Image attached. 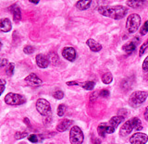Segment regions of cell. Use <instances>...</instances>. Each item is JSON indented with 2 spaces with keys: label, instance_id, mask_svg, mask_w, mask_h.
<instances>
[{
  "label": "cell",
  "instance_id": "6da1fadb",
  "mask_svg": "<svg viewBox=\"0 0 148 144\" xmlns=\"http://www.w3.org/2000/svg\"><path fill=\"white\" fill-rule=\"evenodd\" d=\"M97 10L101 15L114 20H120L128 13V9L123 6H101Z\"/></svg>",
  "mask_w": 148,
  "mask_h": 144
},
{
  "label": "cell",
  "instance_id": "7a4b0ae2",
  "mask_svg": "<svg viewBox=\"0 0 148 144\" xmlns=\"http://www.w3.org/2000/svg\"><path fill=\"white\" fill-rule=\"evenodd\" d=\"M148 97L147 91H134L131 94L129 98V104L132 107H139Z\"/></svg>",
  "mask_w": 148,
  "mask_h": 144
},
{
  "label": "cell",
  "instance_id": "3957f363",
  "mask_svg": "<svg viewBox=\"0 0 148 144\" xmlns=\"http://www.w3.org/2000/svg\"><path fill=\"white\" fill-rule=\"evenodd\" d=\"M141 25V17L138 14L134 13L127 18L126 29L130 33H134Z\"/></svg>",
  "mask_w": 148,
  "mask_h": 144
},
{
  "label": "cell",
  "instance_id": "277c9868",
  "mask_svg": "<svg viewBox=\"0 0 148 144\" xmlns=\"http://www.w3.org/2000/svg\"><path fill=\"white\" fill-rule=\"evenodd\" d=\"M5 103L9 105H21L26 103V99L24 96L18 93H13L9 92L4 98Z\"/></svg>",
  "mask_w": 148,
  "mask_h": 144
},
{
  "label": "cell",
  "instance_id": "5b68a950",
  "mask_svg": "<svg viewBox=\"0 0 148 144\" xmlns=\"http://www.w3.org/2000/svg\"><path fill=\"white\" fill-rule=\"evenodd\" d=\"M84 140V136L82 129L78 126H73L69 131V141L71 144H82Z\"/></svg>",
  "mask_w": 148,
  "mask_h": 144
},
{
  "label": "cell",
  "instance_id": "8992f818",
  "mask_svg": "<svg viewBox=\"0 0 148 144\" xmlns=\"http://www.w3.org/2000/svg\"><path fill=\"white\" fill-rule=\"evenodd\" d=\"M36 109L39 112L40 115L44 117H50L51 115V105L49 102L45 99H38L36 102Z\"/></svg>",
  "mask_w": 148,
  "mask_h": 144
},
{
  "label": "cell",
  "instance_id": "52a82bcc",
  "mask_svg": "<svg viewBox=\"0 0 148 144\" xmlns=\"http://www.w3.org/2000/svg\"><path fill=\"white\" fill-rule=\"evenodd\" d=\"M147 141L148 136L142 132H137L130 138V142L132 144H145Z\"/></svg>",
  "mask_w": 148,
  "mask_h": 144
},
{
  "label": "cell",
  "instance_id": "ba28073f",
  "mask_svg": "<svg viewBox=\"0 0 148 144\" xmlns=\"http://www.w3.org/2000/svg\"><path fill=\"white\" fill-rule=\"evenodd\" d=\"M115 128L112 127L109 123H101L97 128V132L101 137H105L106 134H111L115 131Z\"/></svg>",
  "mask_w": 148,
  "mask_h": 144
},
{
  "label": "cell",
  "instance_id": "9c48e42d",
  "mask_svg": "<svg viewBox=\"0 0 148 144\" xmlns=\"http://www.w3.org/2000/svg\"><path fill=\"white\" fill-rule=\"evenodd\" d=\"M62 55L65 59L73 62L76 59V51L73 47H65L62 50Z\"/></svg>",
  "mask_w": 148,
  "mask_h": 144
},
{
  "label": "cell",
  "instance_id": "30bf717a",
  "mask_svg": "<svg viewBox=\"0 0 148 144\" xmlns=\"http://www.w3.org/2000/svg\"><path fill=\"white\" fill-rule=\"evenodd\" d=\"M36 64L37 66L41 68H46L48 67V65L50 64L49 62V59H48V57L47 55H42V54H39L36 55Z\"/></svg>",
  "mask_w": 148,
  "mask_h": 144
},
{
  "label": "cell",
  "instance_id": "8fae6325",
  "mask_svg": "<svg viewBox=\"0 0 148 144\" xmlns=\"http://www.w3.org/2000/svg\"><path fill=\"white\" fill-rule=\"evenodd\" d=\"M133 130V127L132 125V122H131V119L128 120V121L125 122L122 127L120 128L119 129V135L121 137H127L129 134H131V132Z\"/></svg>",
  "mask_w": 148,
  "mask_h": 144
},
{
  "label": "cell",
  "instance_id": "7c38bea8",
  "mask_svg": "<svg viewBox=\"0 0 148 144\" xmlns=\"http://www.w3.org/2000/svg\"><path fill=\"white\" fill-rule=\"evenodd\" d=\"M25 81L31 86H39L43 83L41 78L37 75H35L34 73H32V74H30V75H28L25 78Z\"/></svg>",
  "mask_w": 148,
  "mask_h": 144
},
{
  "label": "cell",
  "instance_id": "4fadbf2b",
  "mask_svg": "<svg viewBox=\"0 0 148 144\" xmlns=\"http://www.w3.org/2000/svg\"><path fill=\"white\" fill-rule=\"evenodd\" d=\"M8 10L11 12V14L13 15V18L15 21L20 20L21 18V11L20 7L18 6L17 4H13L12 6H10L8 8Z\"/></svg>",
  "mask_w": 148,
  "mask_h": 144
},
{
  "label": "cell",
  "instance_id": "5bb4252c",
  "mask_svg": "<svg viewBox=\"0 0 148 144\" xmlns=\"http://www.w3.org/2000/svg\"><path fill=\"white\" fill-rule=\"evenodd\" d=\"M72 124H73L72 120H71V119H64V120H62V121L58 125L57 130L59 131V132H64V131H66Z\"/></svg>",
  "mask_w": 148,
  "mask_h": 144
},
{
  "label": "cell",
  "instance_id": "9a60e30c",
  "mask_svg": "<svg viewBox=\"0 0 148 144\" xmlns=\"http://www.w3.org/2000/svg\"><path fill=\"white\" fill-rule=\"evenodd\" d=\"M86 44L92 52H99L102 49V45L99 43H97L96 41H95L94 39H88L86 41Z\"/></svg>",
  "mask_w": 148,
  "mask_h": 144
},
{
  "label": "cell",
  "instance_id": "2e32d148",
  "mask_svg": "<svg viewBox=\"0 0 148 144\" xmlns=\"http://www.w3.org/2000/svg\"><path fill=\"white\" fill-rule=\"evenodd\" d=\"M0 27H1V31L3 32H8L11 30V22L8 18H2L0 20Z\"/></svg>",
  "mask_w": 148,
  "mask_h": 144
},
{
  "label": "cell",
  "instance_id": "e0dca14e",
  "mask_svg": "<svg viewBox=\"0 0 148 144\" xmlns=\"http://www.w3.org/2000/svg\"><path fill=\"white\" fill-rule=\"evenodd\" d=\"M145 4V0H130V1H127V3H126L128 7H131L132 8H141Z\"/></svg>",
  "mask_w": 148,
  "mask_h": 144
},
{
  "label": "cell",
  "instance_id": "ac0fdd59",
  "mask_svg": "<svg viewBox=\"0 0 148 144\" xmlns=\"http://www.w3.org/2000/svg\"><path fill=\"white\" fill-rule=\"evenodd\" d=\"M92 1L90 0H79L76 3V8H79L80 10H85L90 7Z\"/></svg>",
  "mask_w": 148,
  "mask_h": 144
},
{
  "label": "cell",
  "instance_id": "d6986e66",
  "mask_svg": "<svg viewBox=\"0 0 148 144\" xmlns=\"http://www.w3.org/2000/svg\"><path fill=\"white\" fill-rule=\"evenodd\" d=\"M124 120V117H120V115H115V117H111L110 120H109V124L111 125L112 127H114L115 128H117L119 125Z\"/></svg>",
  "mask_w": 148,
  "mask_h": 144
},
{
  "label": "cell",
  "instance_id": "ffe728a7",
  "mask_svg": "<svg viewBox=\"0 0 148 144\" xmlns=\"http://www.w3.org/2000/svg\"><path fill=\"white\" fill-rule=\"evenodd\" d=\"M136 48V44H135V42H130V43L126 44H124L122 46V49L123 51H125V52H127V53H131L132 52V51H134Z\"/></svg>",
  "mask_w": 148,
  "mask_h": 144
},
{
  "label": "cell",
  "instance_id": "44dd1931",
  "mask_svg": "<svg viewBox=\"0 0 148 144\" xmlns=\"http://www.w3.org/2000/svg\"><path fill=\"white\" fill-rule=\"evenodd\" d=\"M131 122H132V127H133V129H135V130H141V129L143 128L142 122H141V120L139 119L138 117L132 118Z\"/></svg>",
  "mask_w": 148,
  "mask_h": 144
},
{
  "label": "cell",
  "instance_id": "7402d4cb",
  "mask_svg": "<svg viewBox=\"0 0 148 144\" xmlns=\"http://www.w3.org/2000/svg\"><path fill=\"white\" fill-rule=\"evenodd\" d=\"M113 81V76L110 72H106L105 73L103 76H102V81H103L105 84H109Z\"/></svg>",
  "mask_w": 148,
  "mask_h": 144
},
{
  "label": "cell",
  "instance_id": "603a6c76",
  "mask_svg": "<svg viewBox=\"0 0 148 144\" xmlns=\"http://www.w3.org/2000/svg\"><path fill=\"white\" fill-rule=\"evenodd\" d=\"M95 83L94 81H85L83 83H81V86L86 91H92L95 88Z\"/></svg>",
  "mask_w": 148,
  "mask_h": 144
},
{
  "label": "cell",
  "instance_id": "cb8c5ba5",
  "mask_svg": "<svg viewBox=\"0 0 148 144\" xmlns=\"http://www.w3.org/2000/svg\"><path fill=\"white\" fill-rule=\"evenodd\" d=\"M48 59H49V62L50 64H52V65H56L58 63V55L57 54H55V53H50L48 55Z\"/></svg>",
  "mask_w": 148,
  "mask_h": 144
},
{
  "label": "cell",
  "instance_id": "d4e9b609",
  "mask_svg": "<svg viewBox=\"0 0 148 144\" xmlns=\"http://www.w3.org/2000/svg\"><path fill=\"white\" fill-rule=\"evenodd\" d=\"M14 68H15V65H14V63H9L6 67V72H7V74L8 76H12L13 75Z\"/></svg>",
  "mask_w": 148,
  "mask_h": 144
},
{
  "label": "cell",
  "instance_id": "484cf974",
  "mask_svg": "<svg viewBox=\"0 0 148 144\" xmlns=\"http://www.w3.org/2000/svg\"><path fill=\"white\" fill-rule=\"evenodd\" d=\"M66 105L65 104H59L58 107V117H63L65 112H66Z\"/></svg>",
  "mask_w": 148,
  "mask_h": 144
},
{
  "label": "cell",
  "instance_id": "4316f807",
  "mask_svg": "<svg viewBox=\"0 0 148 144\" xmlns=\"http://www.w3.org/2000/svg\"><path fill=\"white\" fill-rule=\"evenodd\" d=\"M148 32V20H146L145 23H143V25L142 26L141 30H140V33L142 35H145Z\"/></svg>",
  "mask_w": 148,
  "mask_h": 144
},
{
  "label": "cell",
  "instance_id": "83f0119b",
  "mask_svg": "<svg viewBox=\"0 0 148 144\" xmlns=\"http://www.w3.org/2000/svg\"><path fill=\"white\" fill-rule=\"evenodd\" d=\"M53 97L57 99V100H61L63 97H64V93H63V91H60V90L56 91L54 93H53Z\"/></svg>",
  "mask_w": 148,
  "mask_h": 144
},
{
  "label": "cell",
  "instance_id": "f1b7e54d",
  "mask_svg": "<svg viewBox=\"0 0 148 144\" xmlns=\"http://www.w3.org/2000/svg\"><path fill=\"white\" fill-rule=\"evenodd\" d=\"M147 47H148V39L141 45L140 51H139V55H140V57H142V55H143V53H145V49H146Z\"/></svg>",
  "mask_w": 148,
  "mask_h": 144
},
{
  "label": "cell",
  "instance_id": "f546056e",
  "mask_svg": "<svg viewBox=\"0 0 148 144\" xmlns=\"http://www.w3.org/2000/svg\"><path fill=\"white\" fill-rule=\"evenodd\" d=\"M34 50L35 48L34 47V46H32V45H26L24 49H23V52H24L25 54L27 55H30V54H32L34 52Z\"/></svg>",
  "mask_w": 148,
  "mask_h": 144
},
{
  "label": "cell",
  "instance_id": "4dcf8cb0",
  "mask_svg": "<svg viewBox=\"0 0 148 144\" xmlns=\"http://www.w3.org/2000/svg\"><path fill=\"white\" fill-rule=\"evenodd\" d=\"M26 136H27L26 132H17L15 134V139L16 140H21V139L25 138Z\"/></svg>",
  "mask_w": 148,
  "mask_h": 144
},
{
  "label": "cell",
  "instance_id": "1f68e13d",
  "mask_svg": "<svg viewBox=\"0 0 148 144\" xmlns=\"http://www.w3.org/2000/svg\"><path fill=\"white\" fill-rule=\"evenodd\" d=\"M28 140L32 143H36V142H38V137H37L36 135H34V134H32V135H30L29 137H28Z\"/></svg>",
  "mask_w": 148,
  "mask_h": 144
},
{
  "label": "cell",
  "instance_id": "d6a6232c",
  "mask_svg": "<svg viewBox=\"0 0 148 144\" xmlns=\"http://www.w3.org/2000/svg\"><path fill=\"white\" fill-rule=\"evenodd\" d=\"M99 95H100L101 97H104V98H106V97H108V96H109V91H108V90H106V89L102 90V91L99 92Z\"/></svg>",
  "mask_w": 148,
  "mask_h": 144
},
{
  "label": "cell",
  "instance_id": "836d02e7",
  "mask_svg": "<svg viewBox=\"0 0 148 144\" xmlns=\"http://www.w3.org/2000/svg\"><path fill=\"white\" fill-rule=\"evenodd\" d=\"M98 95H99V92L98 91H94L91 94V96H90V101L91 102H95L97 99V96H98Z\"/></svg>",
  "mask_w": 148,
  "mask_h": 144
},
{
  "label": "cell",
  "instance_id": "e575fe53",
  "mask_svg": "<svg viewBox=\"0 0 148 144\" xmlns=\"http://www.w3.org/2000/svg\"><path fill=\"white\" fill-rule=\"evenodd\" d=\"M143 70L145 72L148 71V57L145 59V61L143 63Z\"/></svg>",
  "mask_w": 148,
  "mask_h": 144
},
{
  "label": "cell",
  "instance_id": "d590c367",
  "mask_svg": "<svg viewBox=\"0 0 148 144\" xmlns=\"http://www.w3.org/2000/svg\"><path fill=\"white\" fill-rule=\"evenodd\" d=\"M0 84H1V91H0V94H2L5 91V85H6V81H5L4 78L0 80Z\"/></svg>",
  "mask_w": 148,
  "mask_h": 144
},
{
  "label": "cell",
  "instance_id": "8d00e7d4",
  "mask_svg": "<svg viewBox=\"0 0 148 144\" xmlns=\"http://www.w3.org/2000/svg\"><path fill=\"white\" fill-rule=\"evenodd\" d=\"M8 59H6V58H3L2 60H1V63H0V67L1 68H4L5 66H8Z\"/></svg>",
  "mask_w": 148,
  "mask_h": 144
},
{
  "label": "cell",
  "instance_id": "74e56055",
  "mask_svg": "<svg viewBox=\"0 0 148 144\" xmlns=\"http://www.w3.org/2000/svg\"><path fill=\"white\" fill-rule=\"evenodd\" d=\"M67 85L72 86V85H81V84L79 82H77V81H68L67 82Z\"/></svg>",
  "mask_w": 148,
  "mask_h": 144
},
{
  "label": "cell",
  "instance_id": "f35d334b",
  "mask_svg": "<svg viewBox=\"0 0 148 144\" xmlns=\"http://www.w3.org/2000/svg\"><path fill=\"white\" fill-rule=\"evenodd\" d=\"M143 115H145V118L146 121H148V106L145 108V114H143Z\"/></svg>",
  "mask_w": 148,
  "mask_h": 144
},
{
  "label": "cell",
  "instance_id": "ab89813d",
  "mask_svg": "<svg viewBox=\"0 0 148 144\" xmlns=\"http://www.w3.org/2000/svg\"><path fill=\"white\" fill-rule=\"evenodd\" d=\"M122 113H124V114H126L127 115V110H125V109H120L119 111V115H120L121 117V114Z\"/></svg>",
  "mask_w": 148,
  "mask_h": 144
},
{
  "label": "cell",
  "instance_id": "60d3db41",
  "mask_svg": "<svg viewBox=\"0 0 148 144\" xmlns=\"http://www.w3.org/2000/svg\"><path fill=\"white\" fill-rule=\"evenodd\" d=\"M30 2L32 3V4H38L39 3L38 0H30Z\"/></svg>",
  "mask_w": 148,
  "mask_h": 144
},
{
  "label": "cell",
  "instance_id": "b9f144b4",
  "mask_svg": "<svg viewBox=\"0 0 148 144\" xmlns=\"http://www.w3.org/2000/svg\"><path fill=\"white\" fill-rule=\"evenodd\" d=\"M24 121H25V122L27 123V125H28V126H30V125H31V124H30V122L28 121V118H27V117H25V118H24Z\"/></svg>",
  "mask_w": 148,
  "mask_h": 144
},
{
  "label": "cell",
  "instance_id": "7bdbcfd3",
  "mask_svg": "<svg viewBox=\"0 0 148 144\" xmlns=\"http://www.w3.org/2000/svg\"><path fill=\"white\" fill-rule=\"evenodd\" d=\"M21 144H25V143H21Z\"/></svg>",
  "mask_w": 148,
  "mask_h": 144
}]
</instances>
